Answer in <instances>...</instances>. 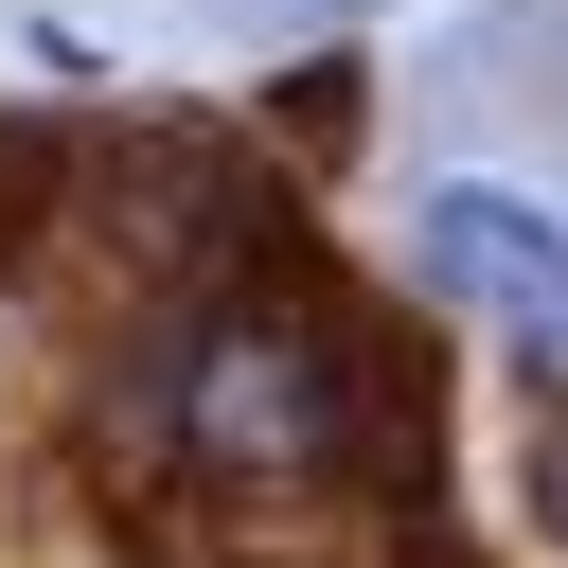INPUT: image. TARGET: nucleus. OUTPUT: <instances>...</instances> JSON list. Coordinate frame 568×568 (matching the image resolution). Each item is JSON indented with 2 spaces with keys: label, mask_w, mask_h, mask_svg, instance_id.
Here are the masks:
<instances>
[{
  "label": "nucleus",
  "mask_w": 568,
  "mask_h": 568,
  "mask_svg": "<svg viewBox=\"0 0 568 568\" xmlns=\"http://www.w3.org/2000/svg\"><path fill=\"white\" fill-rule=\"evenodd\" d=\"M18 213H36V142H0V231H18Z\"/></svg>",
  "instance_id": "3"
},
{
  "label": "nucleus",
  "mask_w": 568,
  "mask_h": 568,
  "mask_svg": "<svg viewBox=\"0 0 568 568\" xmlns=\"http://www.w3.org/2000/svg\"><path fill=\"white\" fill-rule=\"evenodd\" d=\"M178 426H195L213 479H302V462H337V355L302 320H213Z\"/></svg>",
  "instance_id": "1"
},
{
  "label": "nucleus",
  "mask_w": 568,
  "mask_h": 568,
  "mask_svg": "<svg viewBox=\"0 0 568 568\" xmlns=\"http://www.w3.org/2000/svg\"><path fill=\"white\" fill-rule=\"evenodd\" d=\"M550 515H568V444H550Z\"/></svg>",
  "instance_id": "4"
},
{
  "label": "nucleus",
  "mask_w": 568,
  "mask_h": 568,
  "mask_svg": "<svg viewBox=\"0 0 568 568\" xmlns=\"http://www.w3.org/2000/svg\"><path fill=\"white\" fill-rule=\"evenodd\" d=\"M408 248H426V302H462V320H497L532 373H568V231H550L532 195H497V178H426Z\"/></svg>",
  "instance_id": "2"
}]
</instances>
